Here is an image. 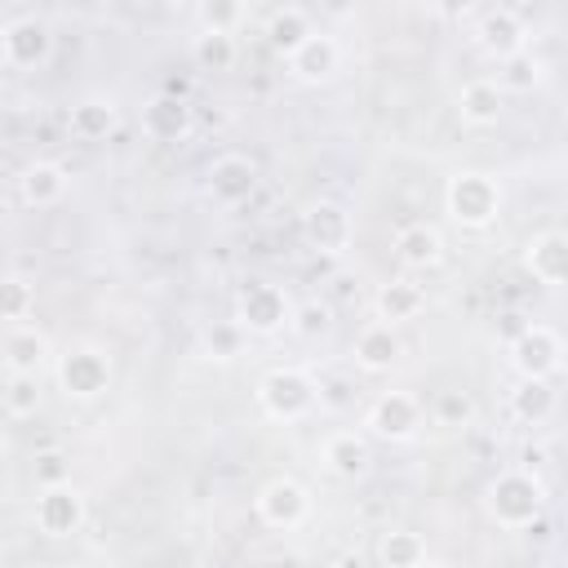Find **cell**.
<instances>
[{
  "label": "cell",
  "instance_id": "17",
  "mask_svg": "<svg viewBox=\"0 0 568 568\" xmlns=\"http://www.w3.org/2000/svg\"><path fill=\"white\" fill-rule=\"evenodd\" d=\"M71 186V173L58 164V160H31L22 173H18V195L22 204L31 209H53Z\"/></svg>",
  "mask_w": 568,
  "mask_h": 568
},
{
  "label": "cell",
  "instance_id": "18",
  "mask_svg": "<svg viewBox=\"0 0 568 568\" xmlns=\"http://www.w3.org/2000/svg\"><path fill=\"white\" fill-rule=\"evenodd\" d=\"M351 355H355V364H359L364 373H386V368H395V359L404 355V342H399V333H395L390 324L373 320V324H364V328L355 333Z\"/></svg>",
  "mask_w": 568,
  "mask_h": 568
},
{
  "label": "cell",
  "instance_id": "8",
  "mask_svg": "<svg viewBox=\"0 0 568 568\" xmlns=\"http://www.w3.org/2000/svg\"><path fill=\"white\" fill-rule=\"evenodd\" d=\"M253 506H257V519H262L266 528L288 532V528L306 524V515H311V493H306L302 479H293V475H275V479H266V484L257 488Z\"/></svg>",
  "mask_w": 568,
  "mask_h": 568
},
{
  "label": "cell",
  "instance_id": "23",
  "mask_svg": "<svg viewBox=\"0 0 568 568\" xmlns=\"http://www.w3.org/2000/svg\"><path fill=\"white\" fill-rule=\"evenodd\" d=\"M315 36V27H311V13L302 9V4H280V9H271V18H266V44L275 49V53H293V49H302V40H311Z\"/></svg>",
  "mask_w": 568,
  "mask_h": 568
},
{
  "label": "cell",
  "instance_id": "15",
  "mask_svg": "<svg viewBox=\"0 0 568 568\" xmlns=\"http://www.w3.org/2000/svg\"><path fill=\"white\" fill-rule=\"evenodd\" d=\"M284 62H288V75H293L297 84H324V80H333L337 62H342V49H337L333 36L315 31V36L302 40V49H293Z\"/></svg>",
  "mask_w": 568,
  "mask_h": 568
},
{
  "label": "cell",
  "instance_id": "11",
  "mask_svg": "<svg viewBox=\"0 0 568 568\" xmlns=\"http://www.w3.org/2000/svg\"><path fill=\"white\" fill-rule=\"evenodd\" d=\"M302 235H306V244H311L315 253L337 257V253L351 248L355 222H351V213H346L337 200H315V204L302 213Z\"/></svg>",
  "mask_w": 568,
  "mask_h": 568
},
{
  "label": "cell",
  "instance_id": "7",
  "mask_svg": "<svg viewBox=\"0 0 568 568\" xmlns=\"http://www.w3.org/2000/svg\"><path fill=\"white\" fill-rule=\"evenodd\" d=\"M58 386L67 399H98L111 386V355L98 346H71L58 355Z\"/></svg>",
  "mask_w": 568,
  "mask_h": 568
},
{
  "label": "cell",
  "instance_id": "31",
  "mask_svg": "<svg viewBox=\"0 0 568 568\" xmlns=\"http://www.w3.org/2000/svg\"><path fill=\"white\" fill-rule=\"evenodd\" d=\"M0 311H4V320H9L13 328H18L22 320H31V311H36V284H31L27 275L9 271L4 284H0Z\"/></svg>",
  "mask_w": 568,
  "mask_h": 568
},
{
  "label": "cell",
  "instance_id": "4",
  "mask_svg": "<svg viewBox=\"0 0 568 568\" xmlns=\"http://www.w3.org/2000/svg\"><path fill=\"white\" fill-rule=\"evenodd\" d=\"M293 320V302L280 284L271 280H248L240 293H235V324L244 333H257V337H271L280 328H288Z\"/></svg>",
  "mask_w": 568,
  "mask_h": 568
},
{
  "label": "cell",
  "instance_id": "19",
  "mask_svg": "<svg viewBox=\"0 0 568 568\" xmlns=\"http://www.w3.org/2000/svg\"><path fill=\"white\" fill-rule=\"evenodd\" d=\"M501 111H506V89L497 80L479 75V80H470V84L457 89V115H462V124L488 129V124L501 120Z\"/></svg>",
  "mask_w": 568,
  "mask_h": 568
},
{
  "label": "cell",
  "instance_id": "21",
  "mask_svg": "<svg viewBox=\"0 0 568 568\" xmlns=\"http://www.w3.org/2000/svg\"><path fill=\"white\" fill-rule=\"evenodd\" d=\"M395 257L408 266V271H426L444 257V235L430 226V222H408L395 231Z\"/></svg>",
  "mask_w": 568,
  "mask_h": 568
},
{
  "label": "cell",
  "instance_id": "36",
  "mask_svg": "<svg viewBox=\"0 0 568 568\" xmlns=\"http://www.w3.org/2000/svg\"><path fill=\"white\" fill-rule=\"evenodd\" d=\"M31 475H36V488L71 484V462H67L58 448H49V453H36V466H31Z\"/></svg>",
  "mask_w": 568,
  "mask_h": 568
},
{
  "label": "cell",
  "instance_id": "28",
  "mask_svg": "<svg viewBox=\"0 0 568 568\" xmlns=\"http://www.w3.org/2000/svg\"><path fill=\"white\" fill-rule=\"evenodd\" d=\"M191 58H195L200 71H231L240 49H235V36H226V31H195Z\"/></svg>",
  "mask_w": 568,
  "mask_h": 568
},
{
  "label": "cell",
  "instance_id": "37",
  "mask_svg": "<svg viewBox=\"0 0 568 568\" xmlns=\"http://www.w3.org/2000/svg\"><path fill=\"white\" fill-rule=\"evenodd\" d=\"M328 568H368V564H364L359 555H337V559H333Z\"/></svg>",
  "mask_w": 568,
  "mask_h": 568
},
{
  "label": "cell",
  "instance_id": "34",
  "mask_svg": "<svg viewBox=\"0 0 568 568\" xmlns=\"http://www.w3.org/2000/svg\"><path fill=\"white\" fill-rule=\"evenodd\" d=\"M195 18H200V31H226V36H235V27L244 22V4H235V0H213V4H200Z\"/></svg>",
  "mask_w": 568,
  "mask_h": 568
},
{
  "label": "cell",
  "instance_id": "32",
  "mask_svg": "<svg viewBox=\"0 0 568 568\" xmlns=\"http://www.w3.org/2000/svg\"><path fill=\"white\" fill-rule=\"evenodd\" d=\"M288 328H293L302 342H315V337H324V333L333 328V306H328V302H320V297H306V302H297V306H293Z\"/></svg>",
  "mask_w": 568,
  "mask_h": 568
},
{
  "label": "cell",
  "instance_id": "22",
  "mask_svg": "<svg viewBox=\"0 0 568 568\" xmlns=\"http://www.w3.org/2000/svg\"><path fill=\"white\" fill-rule=\"evenodd\" d=\"M44 359H49V337L40 328L18 324V328L4 333V373H31V377H40Z\"/></svg>",
  "mask_w": 568,
  "mask_h": 568
},
{
  "label": "cell",
  "instance_id": "10",
  "mask_svg": "<svg viewBox=\"0 0 568 568\" xmlns=\"http://www.w3.org/2000/svg\"><path fill=\"white\" fill-rule=\"evenodd\" d=\"M204 191L217 209H240L257 191V164L248 155H217L204 173Z\"/></svg>",
  "mask_w": 568,
  "mask_h": 568
},
{
  "label": "cell",
  "instance_id": "20",
  "mask_svg": "<svg viewBox=\"0 0 568 568\" xmlns=\"http://www.w3.org/2000/svg\"><path fill=\"white\" fill-rule=\"evenodd\" d=\"M320 457H324V466H328L337 479H359V475H368V466H373L368 435H359V430H333V435L324 439Z\"/></svg>",
  "mask_w": 568,
  "mask_h": 568
},
{
  "label": "cell",
  "instance_id": "1",
  "mask_svg": "<svg viewBox=\"0 0 568 568\" xmlns=\"http://www.w3.org/2000/svg\"><path fill=\"white\" fill-rule=\"evenodd\" d=\"M444 209L457 226L466 231H484L497 222L501 213V182L493 173H479V169H462L448 178L444 186Z\"/></svg>",
  "mask_w": 568,
  "mask_h": 568
},
{
  "label": "cell",
  "instance_id": "29",
  "mask_svg": "<svg viewBox=\"0 0 568 568\" xmlns=\"http://www.w3.org/2000/svg\"><path fill=\"white\" fill-rule=\"evenodd\" d=\"M541 80H546V67H541V58H537L532 49H524V53L497 62V84H501L506 93H532Z\"/></svg>",
  "mask_w": 568,
  "mask_h": 568
},
{
  "label": "cell",
  "instance_id": "38",
  "mask_svg": "<svg viewBox=\"0 0 568 568\" xmlns=\"http://www.w3.org/2000/svg\"><path fill=\"white\" fill-rule=\"evenodd\" d=\"M417 568H453V564H444V559H422Z\"/></svg>",
  "mask_w": 568,
  "mask_h": 568
},
{
  "label": "cell",
  "instance_id": "33",
  "mask_svg": "<svg viewBox=\"0 0 568 568\" xmlns=\"http://www.w3.org/2000/svg\"><path fill=\"white\" fill-rule=\"evenodd\" d=\"M430 413H435V422L439 426H466L470 417H475V399L466 395V390H439L435 395V404H430Z\"/></svg>",
  "mask_w": 568,
  "mask_h": 568
},
{
  "label": "cell",
  "instance_id": "6",
  "mask_svg": "<svg viewBox=\"0 0 568 568\" xmlns=\"http://www.w3.org/2000/svg\"><path fill=\"white\" fill-rule=\"evenodd\" d=\"M506 351H510V368L519 377H537V382H550L559 373V364H564V342L546 324H528L524 333L510 337Z\"/></svg>",
  "mask_w": 568,
  "mask_h": 568
},
{
  "label": "cell",
  "instance_id": "25",
  "mask_svg": "<svg viewBox=\"0 0 568 568\" xmlns=\"http://www.w3.org/2000/svg\"><path fill=\"white\" fill-rule=\"evenodd\" d=\"M510 413L524 426H541L555 413V386L550 382H537V377H519L515 390H510Z\"/></svg>",
  "mask_w": 568,
  "mask_h": 568
},
{
  "label": "cell",
  "instance_id": "16",
  "mask_svg": "<svg viewBox=\"0 0 568 568\" xmlns=\"http://www.w3.org/2000/svg\"><path fill=\"white\" fill-rule=\"evenodd\" d=\"M191 124H195V115H191L186 98H178V93H160L142 106V133L155 142H182L191 133Z\"/></svg>",
  "mask_w": 568,
  "mask_h": 568
},
{
  "label": "cell",
  "instance_id": "5",
  "mask_svg": "<svg viewBox=\"0 0 568 568\" xmlns=\"http://www.w3.org/2000/svg\"><path fill=\"white\" fill-rule=\"evenodd\" d=\"M49 53H53V31H49L44 18L18 13V18H9L0 27V58H4V67L31 71V67H44Z\"/></svg>",
  "mask_w": 568,
  "mask_h": 568
},
{
  "label": "cell",
  "instance_id": "14",
  "mask_svg": "<svg viewBox=\"0 0 568 568\" xmlns=\"http://www.w3.org/2000/svg\"><path fill=\"white\" fill-rule=\"evenodd\" d=\"M524 266L546 288H568V231H541L524 244Z\"/></svg>",
  "mask_w": 568,
  "mask_h": 568
},
{
  "label": "cell",
  "instance_id": "3",
  "mask_svg": "<svg viewBox=\"0 0 568 568\" xmlns=\"http://www.w3.org/2000/svg\"><path fill=\"white\" fill-rule=\"evenodd\" d=\"M546 510V488L528 470H501L488 484V515L501 528H532Z\"/></svg>",
  "mask_w": 568,
  "mask_h": 568
},
{
  "label": "cell",
  "instance_id": "24",
  "mask_svg": "<svg viewBox=\"0 0 568 568\" xmlns=\"http://www.w3.org/2000/svg\"><path fill=\"white\" fill-rule=\"evenodd\" d=\"M422 306H426V293L417 288V284H408V280H390V284H382L377 288V297H373V311H377V320L382 324H404V320H417L422 315Z\"/></svg>",
  "mask_w": 568,
  "mask_h": 568
},
{
  "label": "cell",
  "instance_id": "30",
  "mask_svg": "<svg viewBox=\"0 0 568 568\" xmlns=\"http://www.w3.org/2000/svg\"><path fill=\"white\" fill-rule=\"evenodd\" d=\"M0 399H4V413H9L13 422L36 417V408H40V377H31V373H4Z\"/></svg>",
  "mask_w": 568,
  "mask_h": 568
},
{
  "label": "cell",
  "instance_id": "2",
  "mask_svg": "<svg viewBox=\"0 0 568 568\" xmlns=\"http://www.w3.org/2000/svg\"><path fill=\"white\" fill-rule=\"evenodd\" d=\"M257 404L271 422H306L320 404V386L306 368H271L257 382Z\"/></svg>",
  "mask_w": 568,
  "mask_h": 568
},
{
  "label": "cell",
  "instance_id": "35",
  "mask_svg": "<svg viewBox=\"0 0 568 568\" xmlns=\"http://www.w3.org/2000/svg\"><path fill=\"white\" fill-rule=\"evenodd\" d=\"M240 346H244V328L231 320V324H213V328H204V351L213 355V359H235L240 355Z\"/></svg>",
  "mask_w": 568,
  "mask_h": 568
},
{
  "label": "cell",
  "instance_id": "13",
  "mask_svg": "<svg viewBox=\"0 0 568 568\" xmlns=\"http://www.w3.org/2000/svg\"><path fill=\"white\" fill-rule=\"evenodd\" d=\"M475 40H479L484 53H493L497 62H506V58H515V53L528 49V27H524V18L515 9H484L479 13V27H475Z\"/></svg>",
  "mask_w": 568,
  "mask_h": 568
},
{
  "label": "cell",
  "instance_id": "12",
  "mask_svg": "<svg viewBox=\"0 0 568 568\" xmlns=\"http://www.w3.org/2000/svg\"><path fill=\"white\" fill-rule=\"evenodd\" d=\"M31 519H36V528L44 537H71L84 524V493L75 484L40 488L36 493V506H31Z\"/></svg>",
  "mask_w": 568,
  "mask_h": 568
},
{
  "label": "cell",
  "instance_id": "9",
  "mask_svg": "<svg viewBox=\"0 0 568 568\" xmlns=\"http://www.w3.org/2000/svg\"><path fill=\"white\" fill-rule=\"evenodd\" d=\"M364 426H368V435H377L386 444H404V439H413L422 430V404L408 390H382L368 404Z\"/></svg>",
  "mask_w": 568,
  "mask_h": 568
},
{
  "label": "cell",
  "instance_id": "26",
  "mask_svg": "<svg viewBox=\"0 0 568 568\" xmlns=\"http://www.w3.org/2000/svg\"><path fill=\"white\" fill-rule=\"evenodd\" d=\"M377 559H382V568H417L430 555H426L422 532H413V528H386L377 537Z\"/></svg>",
  "mask_w": 568,
  "mask_h": 568
},
{
  "label": "cell",
  "instance_id": "27",
  "mask_svg": "<svg viewBox=\"0 0 568 568\" xmlns=\"http://www.w3.org/2000/svg\"><path fill=\"white\" fill-rule=\"evenodd\" d=\"M115 129V102L111 98H84L71 106V133L84 142H102Z\"/></svg>",
  "mask_w": 568,
  "mask_h": 568
}]
</instances>
